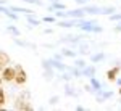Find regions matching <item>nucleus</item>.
Segmentation results:
<instances>
[{
	"instance_id": "nucleus-19",
	"label": "nucleus",
	"mask_w": 121,
	"mask_h": 111,
	"mask_svg": "<svg viewBox=\"0 0 121 111\" xmlns=\"http://www.w3.org/2000/svg\"><path fill=\"white\" fill-rule=\"evenodd\" d=\"M53 76H55V71H53V68H45V69H44V77H45L47 81H50Z\"/></svg>"
},
{
	"instance_id": "nucleus-23",
	"label": "nucleus",
	"mask_w": 121,
	"mask_h": 111,
	"mask_svg": "<svg viewBox=\"0 0 121 111\" xmlns=\"http://www.w3.org/2000/svg\"><path fill=\"white\" fill-rule=\"evenodd\" d=\"M5 102H7V97H5V92H3V89H2V85H0V108H3Z\"/></svg>"
},
{
	"instance_id": "nucleus-11",
	"label": "nucleus",
	"mask_w": 121,
	"mask_h": 111,
	"mask_svg": "<svg viewBox=\"0 0 121 111\" xmlns=\"http://www.w3.org/2000/svg\"><path fill=\"white\" fill-rule=\"evenodd\" d=\"M47 10H48V11H53V10H66V5L56 0V2H53V3H52V5H48V7H47Z\"/></svg>"
},
{
	"instance_id": "nucleus-6",
	"label": "nucleus",
	"mask_w": 121,
	"mask_h": 111,
	"mask_svg": "<svg viewBox=\"0 0 121 111\" xmlns=\"http://www.w3.org/2000/svg\"><path fill=\"white\" fill-rule=\"evenodd\" d=\"M79 21H81V18H71V19H68V21H60L58 26L60 28H74V26L79 24Z\"/></svg>"
},
{
	"instance_id": "nucleus-2",
	"label": "nucleus",
	"mask_w": 121,
	"mask_h": 111,
	"mask_svg": "<svg viewBox=\"0 0 121 111\" xmlns=\"http://www.w3.org/2000/svg\"><path fill=\"white\" fill-rule=\"evenodd\" d=\"M0 77L3 82H13L15 81V66H5L0 73Z\"/></svg>"
},
{
	"instance_id": "nucleus-5",
	"label": "nucleus",
	"mask_w": 121,
	"mask_h": 111,
	"mask_svg": "<svg viewBox=\"0 0 121 111\" xmlns=\"http://www.w3.org/2000/svg\"><path fill=\"white\" fill-rule=\"evenodd\" d=\"M82 39H84V36H66V37H63L60 42H63V44H73V45H78Z\"/></svg>"
},
{
	"instance_id": "nucleus-16",
	"label": "nucleus",
	"mask_w": 121,
	"mask_h": 111,
	"mask_svg": "<svg viewBox=\"0 0 121 111\" xmlns=\"http://www.w3.org/2000/svg\"><path fill=\"white\" fill-rule=\"evenodd\" d=\"M60 53H61L63 56H66V58H76V52L71 50V48H63Z\"/></svg>"
},
{
	"instance_id": "nucleus-8",
	"label": "nucleus",
	"mask_w": 121,
	"mask_h": 111,
	"mask_svg": "<svg viewBox=\"0 0 121 111\" xmlns=\"http://www.w3.org/2000/svg\"><path fill=\"white\" fill-rule=\"evenodd\" d=\"M84 13L82 8H78V10H73V11H66L65 13V18H84Z\"/></svg>"
},
{
	"instance_id": "nucleus-7",
	"label": "nucleus",
	"mask_w": 121,
	"mask_h": 111,
	"mask_svg": "<svg viewBox=\"0 0 121 111\" xmlns=\"http://www.w3.org/2000/svg\"><path fill=\"white\" fill-rule=\"evenodd\" d=\"M10 65V56L7 52H3V50H0V73H2V69L5 68V66Z\"/></svg>"
},
{
	"instance_id": "nucleus-25",
	"label": "nucleus",
	"mask_w": 121,
	"mask_h": 111,
	"mask_svg": "<svg viewBox=\"0 0 121 111\" xmlns=\"http://www.w3.org/2000/svg\"><path fill=\"white\" fill-rule=\"evenodd\" d=\"M58 102H60V97H58V95H53V97H50V100H48V103H50V105H56Z\"/></svg>"
},
{
	"instance_id": "nucleus-24",
	"label": "nucleus",
	"mask_w": 121,
	"mask_h": 111,
	"mask_svg": "<svg viewBox=\"0 0 121 111\" xmlns=\"http://www.w3.org/2000/svg\"><path fill=\"white\" fill-rule=\"evenodd\" d=\"M23 2H26V3H32V5H37V7H42V5H44L42 0H23Z\"/></svg>"
},
{
	"instance_id": "nucleus-1",
	"label": "nucleus",
	"mask_w": 121,
	"mask_h": 111,
	"mask_svg": "<svg viewBox=\"0 0 121 111\" xmlns=\"http://www.w3.org/2000/svg\"><path fill=\"white\" fill-rule=\"evenodd\" d=\"M13 82L16 85H24L28 82V74L21 65H15V81Z\"/></svg>"
},
{
	"instance_id": "nucleus-12",
	"label": "nucleus",
	"mask_w": 121,
	"mask_h": 111,
	"mask_svg": "<svg viewBox=\"0 0 121 111\" xmlns=\"http://www.w3.org/2000/svg\"><path fill=\"white\" fill-rule=\"evenodd\" d=\"M15 44L19 47H24V48H36V44H29V42H26V40H21V39H15Z\"/></svg>"
},
{
	"instance_id": "nucleus-29",
	"label": "nucleus",
	"mask_w": 121,
	"mask_h": 111,
	"mask_svg": "<svg viewBox=\"0 0 121 111\" xmlns=\"http://www.w3.org/2000/svg\"><path fill=\"white\" fill-rule=\"evenodd\" d=\"M53 58H55V60H60V61H61V60H63V55H61V53H55V55H53Z\"/></svg>"
},
{
	"instance_id": "nucleus-22",
	"label": "nucleus",
	"mask_w": 121,
	"mask_h": 111,
	"mask_svg": "<svg viewBox=\"0 0 121 111\" xmlns=\"http://www.w3.org/2000/svg\"><path fill=\"white\" fill-rule=\"evenodd\" d=\"M71 74H73V77H81V76H82V69L73 66V68H71Z\"/></svg>"
},
{
	"instance_id": "nucleus-27",
	"label": "nucleus",
	"mask_w": 121,
	"mask_h": 111,
	"mask_svg": "<svg viewBox=\"0 0 121 111\" xmlns=\"http://www.w3.org/2000/svg\"><path fill=\"white\" fill-rule=\"evenodd\" d=\"M44 21H45V23H55L56 18H53V16H45V18H44Z\"/></svg>"
},
{
	"instance_id": "nucleus-31",
	"label": "nucleus",
	"mask_w": 121,
	"mask_h": 111,
	"mask_svg": "<svg viewBox=\"0 0 121 111\" xmlns=\"http://www.w3.org/2000/svg\"><path fill=\"white\" fill-rule=\"evenodd\" d=\"M115 31H116V32H121V21H120V26H116V28H115Z\"/></svg>"
},
{
	"instance_id": "nucleus-9",
	"label": "nucleus",
	"mask_w": 121,
	"mask_h": 111,
	"mask_svg": "<svg viewBox=\"0 0 121 111\" xmlns=\"http://www.w3.org/2000/svg\"><path fill=\"white\" fill-rule=\"evenodd\" d=\"M89 79H91V85H92V89L95 90V92H100V90H103V89H105V85H103L99 79H95L94 76H92V77H89Z\"/></svg>"
},
{
	"instance_id": "nucleus-14",
	"label": "nucleus",
	"mask_w": 121,
	"mask_h": 111,
	"mask_svg": "<svg viewBox=\"0 0 121 111\" xmlns=\"http://www.w3.org/2000/svg\"><path fill=\"white\" fill-rule=\"evenodd\" d=\"M11 11H15V13H26V15H32L34 11L29 8H23V7H10Z\"/></svg>"
},
{
	"instance_id": "nucleus-10",
	"label": "nucleus",
	"mask_w": 121,
	"mask_h": 111,
	"mask_svg": "<svg viewBox=\"0 0 121 111\" xmlns=\"http://www.w3.org/2000/svg\"><path fill=\"white\" fill-rule=\"evenodd\" d=\"M95 73H97V69L94 65H87L86 68H82V76H86V77H92V76H95Z\"/></svg>"
},
{
	"instance_id": "nucleus-17",
	"label": "nucleus",
	"mask_w": 121,
	"mask_h": 111,
	"mask_svg": "<svg viewBox=\"0 0 121 111\" xmlns=\"http://www.w3.org/2000/svg\"><path fill=\"white\" fill-rule=\"evenodd\" d=\"M65 95L66 97H78V92H74V89L71 87V85H65Z\"/></svg>"
},
{
	"instance_id": "nucleus-28",
	"label": "nucleus",
	"mask_w": 121,
	"mask_h": 111,
	"mask_svg": "<svg viewBox=\"0 0 121 111\" xmlns=\"http://www.w3.org/2000/svg\"><path fill=\"white\" fill-rule=\"evenodd\" d=\"M84 89H86V92H89V93L95 92V90H94V89H92V85H91V84H87V85H86V87H84Z\"/></svg>"
},
{
	"instance_id": "nucleus-4",
	"label": "nucleus",
	"mask_w": 121,
	"mask_h": 111,
	"mask_svg": "<svg viewBox=\"0 0 121 111\" xmlns=\"http://www.w3.org/2000/svg\"><path fill=\"white\" fill-rule=\"evenodd\" d=\"M120 71H121V65H115V68H112V69L107 71V79H108L110 82H115L116 77H118V74H120Z\"/></svg>"
},
{
	"instance_id": "nucleus-21",
	"label": "nucleus",
	"mask_w": 121,
	"mask_h": 111,
	"mask_svg": "<svg viewBox=\"0 0 121 111\" xmlns=\"http://www.w3.org/2000/svg\"><path fill=\"white\" fill-rule=\"evenodd\" d=\"M74 66L82 69V68H86V66H87V63H86V60H82V58H76V60H74Z\"/></svg>"
},
{
	"instance_id": "nucleus-26",
	"label": "nucleus",
	"mask_w": 121,
	"mask_h": 111,
	"mask_svg": "<svg viewBox=\"0 0 121 111\" xmlns=\"http://www.w3.org/2000/svg\"><path fill=\"white\" fill-rule=\"evenodd\" d=\"M110 19L112 21H121V13H113V15H110Z\"/></svg>"
},
{
	"instance_id": "nucleus-3",
	"label": "nucleus",
	"mask_w": 121,
	"mask_h": 111,
	"mask_svg": "<svg viewBox=\"0 0 121 111\" xmlns=\"http://www.w3.org/2000/svg\"><path fill=\"white\" fill-rule=\"evenodd\" d=\"M15 110H32V105L29 103V100H24V98H21L19 97L18 100H16V103H15Z\"/></svg>"
},
{
	"instance_id": "nucleus-18",
	"label": "nucleus",
	"mask_w": 121,
	"mask_h": 111,
	"mask_svg": "<svg viewBox=\"0 0 121 111\" xmlns=\"http://www.w3.org/2000/svg\"><path fill=\"white\" fill-rule=\"evenodd\" d=\"M7 31H8V32H10L13 37H19V36H21V31H19L18 28H15V26H11V24L7 28Z\"/></svg>"
},
{
	"instance_id": "nucleus-34",
	"label": "nucleus",
	"mask_w": 121,
	"mask_h": 111,
	"mask_svg": "<svg viewBox=\"0 0 121 111\" xmlns=\"http://www.w3.org/2000/svg\"><path fill=\"white\" fill-rule=\"evenodd\" d=\"M120 95H121V85H120Z\"/></svg>"
},
{
	"instance_id": "nucleus-33",
	"label": "nucleus",
	"mask_w": 121,
	"mask_h": 111,
	"mask_svg": "<svg viewBox=\"0 0 121 111\" xmlns=\"http://www.w3.org/2000/svg\"><path fill=\"white\" fill-rule=\"evenodd\" d=\"M115 82L118 84V85H121V77H116V81H115Z\"/></svg>"
},
{
	"instance_id": "nucleus-32",
	"label": "nucleus",
	"mask_w": 121,
	"mask_h": 111,
	"mask_svg": "<svg viewBox=\"0 0 121 111\" xmlns=\"http://www.w3.org/2000/svg\"><path fill=\"white\" fill-rule=\"evenodd\" d=\"M76 110H79V111H82V110H84V106H82V105H78V106H76Z\"/></svg>"
},
{
	"instance_id": "nucleus-15",
	"label": "nucleus",
	"mask_w": 121,
	"mask_h": 111,
	"mask_svg": "<svg viewBox=\"0 0 121 111\" xmlns=\"http://www.w3.org/2000/svg\"><path fill=\"white\" fill-rule=\"evenodd\" d=\"M78 45H79V53H81V55H87V53H89V48H91V47H89V44H86V42H82V40H81Z\"/></svg>"
},
{
	"instance_id": "nucleus-30",
	"label": "nucleus",
	"mask_w": 121,
	"mask_h": 111,
	"mask_svg": "<svg viewBox=\"0 0 121 111\" xmlns=\"http://www.w3.org/2000/svg\"><path fill=\"white\" fill-rule=\"evenodd\" d=\"M78 5H87V0H74Z\"/></svg>"
},
{
	"instance_id": "nucleus-13",
	"label": "nucleus",
	"mask_w": 121,
	"mask_h": 111,
	"mask_svg": "<svg viewBox=\"0 0 121 111\" xmlns=\"http://www.w3.org/2000/svg\"><path fill=\"white\" fill-rule=\"evenodd\" d=\"M103 60H105V53H103V52L94 53V55L91 56V61H92V63H100V61H103Z\"/></svg>"
},
{
	"instance_id": "nucleus-20",
	"label": "nucleus",
	"mask_w": 121,
	"mask_h": 111,
	"mask_svg": "<svg viewBox=\"0 0 121 111\" xmlns=\"http://www.w3.org/2000/svg\"><path fill=\"white\" fill-rule=\"evenodd\" d=\"M26 21H28L29 24H32V26H39V24H40V21H39L37 18H34L32 15H28V16H26Z\"/></svg>"
}]
</instances>
